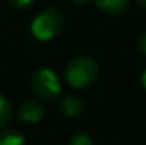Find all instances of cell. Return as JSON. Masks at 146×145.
<instances>
[{"label": "cell", "mask_w": 146, "mask_h": 145, "mask_svg": "<svg viewBox=\"0 0 146 145\" xmlns=\"http://www.w3.org/2000/svg\"><path fill=\"white\" fill-rule=\"evenodd\" d=\"M99 68L95 60L87 55H80L71 60L65 68V80L74 88H85L98 77Z\"/></svg>", "instance_id": "1"}, {"label": "cell", "mask_w": 146, "mask_h": 145, "mask_svg": "<svg viewBox=\"0 0 146 145\" xmlns=\"http://www.w3.org/2000/svg\"><path fill=\"white\" fill-rule=\"evenodd\" d=\"M62 27H64L62 14L57 9L48 7L34 17L30 30L36 39L41 41H48L57 34H60Z\"/></svg>", "instance_id": "2"}, {"label": "cell", "mask_w": 146, "mask_h": 145, "mask_svg": "<svg viewBox=\"0 0 146 145\" xmlns=\"http://www.w3.org/2000/svg\"><path fill=\"white\" fill-rule=\"evenodd\" d=\"M31 88L41 101H52L61 93V84L57 76L47 67L34 70L31 76Z\"/></svg>", "instance_id": "3"}, {"label": "cell", "mask_w": 146, "mask_h": 145, "mask_svg": "<svg viewBox=\"0 0 146 145\" xmlns=\"http://www.w3.org/2000/svg\"><path fill=\"white\" fill-rule=\"evenodd\" d=\"M43 114H44V108L37 101H26L20 105V108L17 111L19 120H21L23 122H27V124L38 122L41 120Z\"/></svg>", "instance_id": "4"}, {"label": "cell", "mask_w": 146, "mask_h": 145, "mask_svg": "<svg viewBox=\"0 0 146 145\" xmlns=\"http://www.w3.org/2000/svg\"><path fill=\"white\" fill-rule=\"evenodd\" d=\"M60 111L67 117H77L84 110V102L80 97L77 96H65L62 97L58 102Z\"/></svg>", "instance_id": "5"}, {"label": "cell", "mask_w": 146, "mask_h": 145, "mask_svg": "<svg viewBox=\"0 0 146 145\" xmlns=\"http://www.w3.org/2000/svg\"><path fill=\"white\" fill-rule=\"evenodd\" d=\"M97 7L111 16H119L129 7V0H94Z\"/></svg>", "instance_id": "6"}, {"label": "cell", "mask_w": 146, "mask_h": 145, "mask_svg": "<svg viewBox=\"0 0 146 145\" xmlns=\"http://www.w3.org/2000/svg\"><path fill=\"white\" fill-rule=\"evenodd\" d=\"M13 118V108L9 102V100L0 94V128H4L11 122Z\"/></svg>", "instance_id": "7"}, {"label": "cell", "mask_w": 146, "mask_h": 145, "mask_svg": "<svg viewBox=\"0 0 146 145\" xmlns=\"http://www.w3.org/2000/svg\"><path fill=\"white\" fill-rule=\"evenodd\" d=\"M0 145H24V137L16 130L0 132Z\"/></svg>", "instance_id": "8"}, {"label": "cell", "mask_w": 146, "mask_h": 145, "mask_svg": "<svg viewBox=\"0 0 146 145\" xmlns=\"http://www.w3.org/2000/svg\"><path fill=\"white\" fill-rule=\"evenodd\" d=\"M68 145H94V141H92L90 134L81 131V132H77L71 137Z\"/></svg>", "instance_id": "9"}, {"label": "cell", "mask_w": 146, "mask_h": 145, "mask_svg": "<svg viewBox=\"0 0 146 145\" xmlns=\"http://www.w3.org/2000/svg\"><path fill=\"white\" fill-rule=\"evenodd\" d=\"M9 1H10V4H11L13 7H16L17 10H27V9L33 4L34 0H9Z\"/></svg>", "instance_id": "10"}, {"label": "cell", "mask_w": 146, "mask_h": 145, "mask_svg": "<svg viewBox=\"0 0 146 145\" xmlns=\"http://www.w3.org/2000/svg\"><path fill=\"white\" fill-rule=\"evenodd\" d=\"M139 47H141V51L146 55V31L141 36V40H139Z\"/></svg>", "instance_id": "11"}, {"label": "cell", "mask_w": 146, "mask_h": 145, "mask_svg": "<svg viewBox=\"0 0 146 145\" xmlns=\"http://www.w3.org/2000/svg\"><path fill=\"white\" fill-rule=\"evenodd\" d=\"M136 3L141 6V7H143V9H146V0H136Z\"/></svg>", "instance_id": "12"}, {"label": "cell", "mask_w": 146, "mask_h": 145, "mask_svg": "<svg viewBox=\"0 0 146 145\" xmlns=\"http://www.w3.org/2000/svg\"><path fill=\"white\" fill-rule=\"evenodd\" d=\"M142 86L146 88V70L143 71V74H142Z\"/></svg>", "instance_id": "13"}, {"label": "cell", "mask_w": 146, "mask_h": 145, "mask_svg": "<svg viewBox=\"0 0 146 145\" xmlns=\"http://www.w3.org/2000/svg\"><path fill=\"white\" fill-rule=\"evenodd\" d=\"M72 3H77V4H84V3H87L88 0H71Z\"/></svg>", "instance_id": "14"}]
</instances>
